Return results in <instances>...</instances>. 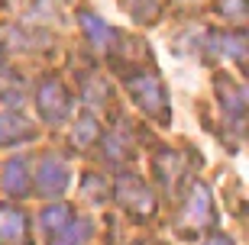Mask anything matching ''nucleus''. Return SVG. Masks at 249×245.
I'll use <instances>...</instances> for the list:
<instances>
[{"instance_id": "nucleus-1", "label": "nucleus", "mask_w": 249, "mask_h": 245, "mask_svg": "<svg viewBox=\"0 0 249 245\" xmlns=\"http://www.w3.org/2000/svg\"><path fill=\"white\" fill-rule=\"evenodd\" d=\"M123 91L126 97L136 103L149 119L156 123H172V103H168V91L165 84L159 81L156 71H146V68H136V71H126L123 74Z\"/></svg>"}, {"instance_id": "nucleus-2", "label": "nucleus", "mask_w": 249, "mask_h": 245, "mask_svg": "<svg viewBox=\"0 0 249 245\" xmlns=\"http://www.w3.org/2000/svg\"><path fill=\"white\" fill-rule=\"evenodd\" d=\"M213 226H217V207H213L211 187L204 181H191L178 210V232L191 239L201 232H213Z\"/></svg>"}, {"instance_id": "nucleus-3", "label": "nucleus", "mask_w": 249, "mask_h": 245, "mask_svg": "<svg viewBox=\"0 0 249 245\" xmlns=\"http://www.w3.org/2000/svg\"><path fill=\"white\" fill-rule=\"evenodd\" d=\"M113 200H117V207L126 210L129 216L136 219H152L159 210V200L156 194H152V187H149L142 178H136V174H120L117 178V184H113Z\"/></svg>"}, {"instance_id": "nucleus-4", "label": "nucleus", "mask_w": 249, "mask_h": 245, "mask_svg": "<svg viewBox=\"0 0 249 245\" xmlns=\"http://www.w3.org/2000/svg\"><path fill=\"white\" fill-rule=\"evenodd\" d=\"M36 110H39V116H42V123H49V126H62L65 119L71 116L74 97H71V91L65 87L62 78L49 74V78L39 81V87H36Z\"/></svg>"}, {"instance_id": "nucleus-5", "label": "nucleus", "mask_w": 249, "mask_h": 245, "mask_svg": "<svg viewBox=\"0 0 249 245\" xmlns=\"http://www.w3.org/2000/svg\"><path fill=\"white\" fill-rule=\"evenodd\" d=\"M68 181H71V171H68V164L62 158H55V155H46L39 162L36 174H33V187L42 197H62L68 191Z\"/></svg>"}, {"instance_id": "nucleus-6", "label": "nucleus", "mask_w": 249, "mask_h": 245, "mask_svg": "<svg viewBox=\"0 0 249 245\" xmlns=\"http://www.w3.org/2000/svg\"><path fill=\"white\" fill-rule=\"evenodd\" d=\"M0 245H29V216L13 203H0Z\"/></svg>"}, {"instance_id": "nucleus-7", "label": "nucleus", "mask_w": 249, "mask_h": 245, "mask_svg": "<svg viewBox=\"0 0 249 245\" xmlns=\"http://www.w3.org/2000/svg\"><path fill=\"white\" fill-rule=\"evenodd\" d=\"M152 174H156V181L162 184L168 194H175L178 181H181V174H185L181 155H178L175 148H159V152L152 155Z\"/></svg>"}, {"instance_id": "nucleus-8", "label": "nucleus", "mask_w": 249, "mask_h": 245, "mask_svg": "<svg viewBox=\"0 0 249 245\" xmlns=\"http://www.w3.org/2000/svg\"><path fill=\"white\" fill-rule=\"evenodd\" d=\"M78 26H81V33H84V39L91 42L94 49H110L113 42H117V29L113 26H107L94 10H88V7H81L78 10Z\"/></svg>"}, {"instance_id": "nucleus-9", "label": "nucleus", "mask_w": 249, "mask_h": 245, "mask_svg": "<svg viewBox=\"0 0 249 245\" xmlns=\"http://www.w3.org/2000/svg\"><path fill=\"white\" fill-rule=\"evenodd\" d=\"M213 55H223V58H233L236 65L246 62V33L243 29H223V33H211L207 36Z\"/></svg>"}, {"instance_id": "nucleus-10", "label": "nucleus", "mask_w": 249, "mask_h": 245, "mask_svg": "<svg viewBox=\"0 0 249 245\" xmlns=\"http://www.w3.org/2000/svg\"><path fill=\"white\" fill-rule=\"evenodd\" d=\"M29 139H36V126L26 116H19L17 110L0 113V146H19Z\"/></svg>"}, {"instance_id": "nucleus-11", "label": "nucleus", "mask_w": 249, "mask_h": 245, "mask_svg": "<svg viewBox=\"0 0 249 245\" xmlns=\"http://www.w3.org/2000/svg\"><path fill=\"white\" fill-rule=\"evenodd\" d=\"M0 184L10 197H26L33 191V174H29L26 158H10L3 164V174H0Z\"/></svg>"}, {"instance_id": "nucleus-12", "label": "nucleus", "mask_w": 249, "mask_h": 245, "mask_svg": "<svg viewBox=\"0 0 249 245\" xmlns=\"http://www.w3.org/2000/svg\"><path fill=\"white\" fill-rule=\"evenodd\" d=\"M213 84H217V94H220V107L240 123L243 113H246V87L236 84L230 74H217V81H213Z\"/></svg>"}, {"instance_id": "nucleus-13", "label": "nucleus", "mask_w": 249, "mask_h": 245, "mask_svg": "<svg viewBox=\"0 0 249 245\" xmlns=\"http://www.w3.org/2000/svg\"><path fill=\"white\" fill-rule=\"evenodd\" d=\"M104 146V158L110 164H126L133 155H136V148H133V139H129V132L126 129H113V132H107V136H101L97 139Z\"/></svg>"}, {"instance_id": "nucleus-14", "label": "nucleus", "mask_w": 249, "mask_h": 245, "mask_svg": "<svg viewBox=\"0 0 249 245\" xmlns=\"http://www.w3.org/2000/svg\"><path fill=\"white\" fill-rule=\"evenodd\" d=\"M91 236V223L81 216H71L62 229L49 232V245H84Z\"/></svg>"}, {"instance_id": "nucleus-15", "label": "nucleus", "mask_w": 249, "mask_h": 245, "mask_svg": "<svg viewBox=\"0 0 249 245\" xmlns=\"http://www.w3.org/2000/svg\"><path fill=\"white\" fill-rule=\"evenodd\" d=\"M97 139H101V123H97L94 113H84V116L74 123V129H71V146L84 152V148H94Z\"/></svg>"}, {"instance_id": "nucleus-16", "label": "nucleus", "mask_w": 249, "mask_h": 245, "mask_svg": "<svg viewBox=\"0 0 249 245\" xmlns=\"http://www.w3.org/2000/svg\"><path fill=\"white\" fill-rule=\"evenodd\" d=\"M120 3L129 13V19H136L139 26H152L162 16V3L159 0H120Z\"/></svg>"}, {"instance_id": "nucleus-17", "label": "nucleus", "mask_w": 249, "mask_h": 245, "mask_svg": "<svg viewBox=\"0 0 249 245\" xmlns=\"http://www.w3.org/2000/svg\"><path fill=\"white\" fill-rule=\"evenodd\" d=\"M71 216H74V210L68 207V203H52V207H46L39 213V223H42V229H46V236H49V232L62 229Z\"/></svg>"}, {"instance_id": "nucleus-18", "label": "nucleus", "mask_w": 249, "mask_h": 245, "mask_svg": "<svg viewBox=\"0 0 249 245\" xmlns=\"http://www.w3.org/2000/svg\"><path fill=\"white\" fill-rule=\"evenodd\" d=\"M217 13H223V19L243 23L246 19V0H217Z\"/></svg>"}, {"instance_id": "nucleus-19", "label": "nucleus", "mask_w": 249, "mask_h": 245, "mask_svg": "<svg viewBox=\"0 0 249 245\" xmlns=\"http://www.w3.org/2000/svg\"><path fill=\"white\" fill-rule=\"evenodd\" d=\"M7 81L10 84L0 81V97L7 100V103H19V100H23V81H19L13 71H7Z\"/></svg>"}, {"instance_id": "nucleus-20", "label": "nucleus", "mask_w": 249, "mask_h": 245, "mask_svg": "<svg viewBox=\"0 0 249 245\" xmlns=\"http://www.w3.org/2000/svg\"><path fill=\"white\" fill-rule=\"evenodd\" d=\"M94 191V203H101V200H107V184H104L101 174H88L84 178V194Z\"/></svg>"}, {"instance_id": "nucleus-21", "label": "nucleus", "mask_w": 249, "mask_h": 245, "mask_svg": "<svg viewBox=\"0 0 249 245\" xmlns=\"http://www.w3.org/2000/svg\"><path fill=\"white\" fill-rule=\"evenodd\" d=\"M201 245H233V239H230V236H220V232H213V236L204 239Z\"/></svg>"}, {"instance_id": "nucleus-22", "label": "nucleus", "mask_w": 249, "mask_h": 245, "mask_svg": "<svg viewBox=\"0 0 249 245\" xmlns=\"http://www.w3.org/2000/svg\"><path fill=\"white\" fill-rule=\"evenodd\" d=\"M0 65H3V46H0Z\"/></svg>"}, {"instance_id": "nucleus-23", "label": "nucleus", "mask_w": 249, "mask_h": 245, "mask_svg": "<svg viewBox=\"0 0 249 245\" xmlns=\"http://www.w3.org/2000/svg\"><path fill=\"white\" fill-rule=\"evenodd\" d=\"M185 3H197V0H185Z\"/></svg>"}]
</instances>
